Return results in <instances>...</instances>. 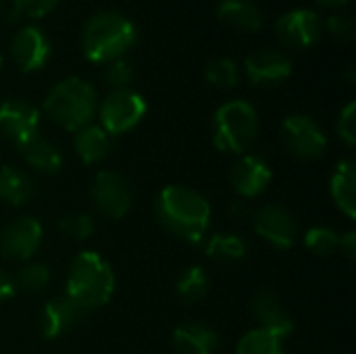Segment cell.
Masks as SVG:
<instances>
[{"mask_svg": "<svg viewBox=\"0 0 356 354\" xmlns=\"http://www.w3.org/2000/svg\"><path fill=\"white\" fill-rule=\"evenodd\" d=\"M90 196L100 215L108 219H121L129 213L134 202V192L129 179L117 171H100L96 173Z\"/></svg>", "mask_w": 356, "mask_h": 354, "instance_id": "7", "label": "cell"}, {"mask_svg": "<svg viewBox=\"0 0 356 354\" xmlns=\"http://www.w3.org/2000/svg\"><path fill=\"white\" fill-rule=\"evenodd\" d=\"M305 244L311 252H315L319 257H330L340 248V234L332 227L317 225V227H311L307 232Z\"/></svg>", "mask_w": 356, "mask_h": 354, "instance_id": "28", "label": "cell"}, {"mask_svg": "<svg viewBox=\"0 0 356 354\" xmlns=\"http://www.w3.org/2000/svg\"><path fill=\"white\" fill-rule=\"evenodd\" d=\"M19 150H21L25 163L44 175H56L63 167L60 150L50 140L42 138L40 134L33 140H29L25 146H21Z\"/></svg>", "mask_w": 356, "mask_h": 354, "instance_id": "21", "label": "cell"}, {"mask_svg": "<svg viewBox=\"0 0 356 354\" xmlns=\"http://www.w3.org/2000/svg\"><path fill=\"white\" fill-rule=\"evenodd\" d=\"M236 354H286L284 353V340H280L277 336L254 328L250 332H246L242 336V340L238 342Z\"/></svg>", "mask_w": 356, "mask_h": 354, "instance_id": "26", "label": "cell"}, {"mask_svg": "<svg viewBox=\"0 0 356 354\" xmlns=\"http://www.w3.org/2000/svg\"><path fill=\"white\" fill-rule=\"evenodd\" d=\"M319 6H338V4H346L348 0H315Z\"/></svg>", "mask_w": 356, "mask_h": 354, "instance_id": "38", "label": "cell"}, {"mask_svg": "<svg viewBox=\"0 0 356 354\" xmlns=\"http://www.w3.org/2000/svg\"><path fill=\"white\" fill-rule=\"evenodd\" d=\"M13 282H15V290L27 292V294H35V292H42L48 286V282H50V269L46 265H40V263L25 265L13 277Z\"/></svg>", "mask_w": 356, "mask_h": 354, "instance_id": "27", "label": "cell"}, {"mask_svg": "<svg viewBox=\"0 0 356 354\" xmlns=\"http://www.w3.org/2000/svg\"><path fill=\"white\" fill-rule=\"evenodd\" d=\"M15 282H13V277L4 271V269H0V303H4V300H8L10 296H15Z\"/></svg>", "mask_w": 356, "mask_h": 354, "instance_id": "35", "label": "cell"}, {"mask_svg": "<svg viewBox=\"0 0 356 354\" xmlns=\"http://www.w3.org/2000/svg\"><path fill=\"white\" fill-rule=\"evenodd\" d=\"M75 152L81 163L86 165H96L106 159L111 152V136L100 127V125H86L79 131H75L73 140Z\"/></svg>", "mask_w": 356, "mask_h": 354, "instance_id": "20", "label": "cell"}, {"mask_svg": "<svg viewBox=\"0 0 356 354\" xmlns=\"http://www.w3.org/2000/svg\"><path fill=\"white\" fill-rule=\"evenodd\" d=\"M282 140L288 152L296 159H319L327 148V138L315 119L309 115H290L282 125Z\"/></svg>", "mask_w": 356, "mask_h": 354, "instance_id": "8", "label": "cell"}, {"mask_svg": "<svg viewBox=\"0 0 356 354\" xmlns=\"http://www.w3.org/2000/svg\"><path fill=\"white\" fill-rule=\"evenodd\" d=\"M250 309L259 321V328L277 336L280 340L288 338L294 332V321H292L290 313L284 309V305L271 290H261L252 298Z\"/></svg>", "mask_w": 356, "mask_h": 354, "instance_id": "16", "label": "cell"}, {"mask_svg": "<svg viewBox=\"0 0 356 354\" xmlns=\"http://www.w3.org/2000/svg\"><path fill=\"white\" fill-rule=\"evenodd\" d=\"M115 292V273L111 265L94 250L79 252L67 275L65 296L83 313L106 305Z\"/></svg>", "mask_w": 356, "mask_h": 354, "instance_id": "2", "label": "cell"}, {"mask_svg": "<svg viewBox=\"0 0 356 354\" xmlns=\"http://www.w3.org/2000/svg\"><path fill=\"white\" fill-rule=\"evenodd\" d=\"M244 67H246L248 79L254 86L282 83L292 73L290 58L286 54L277 52V50H271V48H263V50H257V52L248 54Z\"/></svg>", "mask_w": 356, "mask_h": 354, "instance_id": "15", "label": "cell"}, {"mask_svg": "<svg viewBox=\"0 0 356 354\" xmlns=\"http://www.w3.org/2000/svg\"><path fill=\"white\" fill-rule=\"evenodd\" d=\"M58 232L75 242H83L94 234V219L86 213H71L58 221Z\"/></svg>", "mask_w": 356, "mask_h": 354, "instance_id": "30", "label": "cell"}, {"mask_svg": "<svg viewBox=\"0 0 356 354\" xmlns=\"http://www.w3.org/2000/svg\"><path fill=\"white\" fill-rule=\"evenodd\" d=\"M173 348L177 354H215L219 336L204 323H181L173 330Z\"/></svg>", "mask_w": 356, "mask_h": 354, "instance_id": "18", "label": "cell"}, {"mask_svg": "<svg viewBox=\"0 0 356 354\" xmlns=\"http://www.w3.org/2000/svg\"><path fill=\"white\" fill-rule=\"evenodd\" d=\"M350 261H355V252H356V234L355 232H348L346 236H340V248Z\"/></svg>", "mask_w": 356, "mask_h": 354, "instance_id": "36", "label": "cell"}, {"mask_svg": "<svg viewBox=\"0 0 356 354\" xmlns=\"http://www.w3.org/2000/svg\"><path fill=\"white\" fill-rule=\"evenodd\" d=\"M217 17L242 31H259L263 25V15L252 0H219Z\"/></svg>", "mask_w": 356, "mask_h": 354, "instance_id": "22", "label": "cell"}, {"mask_svg": "<svg viewBox=\"0 0 356 354\" xmlns=\"http://www.w3.org/2000/svg\"><path fill=\"white\" fill-rule=\"evenodd\" d=\"M10 56L21 71L25 73L38 71L46 65L50 56V42L38 27L33 25L21 27L13 38Z\"/></svg>", "mask_w": 356, "mask_h": 354, "instance_id": "13", "label": "cell"}, {"mask_svg": "<svg viewBox=\"0 0 356 354\" xmlns=\"http://www.w3.org/2000/svg\"><path fill=\"white\" fill-rule=\"evenodd\" d=\"M98 106L96 90L79 77H67L50 88L44 98V113L63 129L79 131L90 125Z\"/></svg>", "mask_w": 356, "mask_h": 354, "instance_id": "4", "label": "cell"}, {"mask_svg": "<svg viewBox=\"0 0 356 354\" xmlns=\"http://www.w3.org/2000/svg\"><path fill=\"white\" fill-rule=\"evenodd\" d=\"M33 196V179L10 165L0 167V198L13 207L25 204Z\"/></svg>", "mask_w": 356, "mask_h": 354, "instance_id": "23", "label": "cell"}, {"mask_svg": "<svg viewBox=\"0 0 356 354\" xmlns=\"http://www.w3.org/2000/svg\"><path fill=\"white\" fill-rule=\"evenodd\" d=\"M338 136L344 140V144L348 148H353L356 144V104L348 102L344 106V111L340 113L338 119Z\"/></svg>", "mask_w": 356, "mask_h": 354, "instance_id": "34", "label": "cell"}, {"mask_svg": "<svg viewBox=\"0 0 356 354\" xmlns=\"http://www.w3.org/2000/svg\"><path fill=\"white\" fill-rule=\"evenodd\" d=\"M327 29L334 38H338L340 42H353L356 35V23L350 15L344 13H336L327 19Z\"/></svg>", "mask_w": 356, "mask_h": 354, "instance_id": "33", "label": "cell"}, {"mask_svg": "<svg viewBox=\"0 0 356 354\" xmlns=\"http://www.w3.org/2000/svg\"><path fill=\"white\" fill-rule=\"evenodd\" d=\"M175 292L177 296L184 300V303H198L207 296L209 292V275L202 267L194 265V267H188L179 273L177 282H175Z\"/></svg>", "mask_w": 356, "mask_h": 354, "instance_id": "25", "label": "cell"}, {"mask_svg": "<svg viewBox=\"0 0 356 354\" xmlns=\"http://www.w3.org/2000/svg\"><path fill=\"white\" fill-rule=\"evenodd\" d=\"M42 225L33 217L13 219L0 236V252L10 261H29L42 244Z\"/></svg>", "mask_w": 356, "mask_h": 354, "instance_id": "11", "label": "cell"}, {"mask_svg": "<svg viewBox=\"0 0 356 354\" xmlns=\"http://www.w3.org/2000/svg\"><path fill=\"white\" fill-rule=\"evenodd\" d=\"M104 79H106V83L113 90H125L131 83V79H134V65L127 58L121 56V58L108 63Z\"/></svg>", "mask_w": 356, "mask_h": 354, "instance_id": "31", "label": "cell"}, {"mask_svg": "<svg viewBox=\"0 0 356 354\" xmlns=\"http://www.w3.org/2000/svg\"><path fill=\"white\" fill-rule=\"evenodd\" d=\"M0 69H2V56H0Z\"/></svg>", "mask_w": 356, "mask_h": 354, "instance_id": "40", "label": "cell"}, {"mask_svg": "<svg viewBox=\"0 0 356 354\" xmlns=\"http://www.w3.org/2000/svg\"><path fill=\"white\" fill-rule=\"evenodd\" d=\"M159 223L175 238L200 244L211 225L209 200L186 186H165L154 202Z\"/></svg>", "mask_w": 356, "mask_h": 354, "instance_id": "1", "label": "cell"}, {"mask_svg": "<svg viewBox=\"0 0 356 354\" xmlns=\"http://www.w3.org/2000/svg\"><path fill=\"white\" fill-rule=\"evenodd\" d=\"M136 25L119 13H98L83 25L81 50L92 63H113L136 44Z\"/></svg>", "mask_w": 356, "mask_h": 354, "instance_id": "3", "label": "cell"}, {"mask_svg": "<svg viewBox=\"0 0 356 354\" xmlns=\"http://www.w3.org/2000/svg\"><path fill=\"white\" fill-rule=\"evenodd\" d=\"M146 100L125 88V90H113L100 104L98 113H100V127L108 134V136H119L125 134L129 129H134L146 115Z\"/></svg>", "mask_w": 356, "mask_h": 354, "instance_id": "6", "label": "cell"}, {"mask_svg": "<svg viewBox=\"0 0 356 354\" xmlns=\"http://www.w3.org/2000/svg\"><path fill=\"white\" fill-rule=\"evenodd\" d=\"M275 31L284 44L292 48H309L321 38V21L313 10L294 8L280 17Z\"/></svg>", "mask_w": 356, "mask_h": 354, "instance_id": "12", "label": "cell"}, {"mask_svg": "<svg viewBox=\"0 0 356 354\" xmlns=\"http://www.w3.org/2000/svg\"><path fill=\"white\" fill-rule=\"evenodd\" d=\"M83 311L71 303L65 294L48 300L40 311V332L46 340L63 338L71 328L77 325Z\"/></svg>", "mask_w": 356, "mask_h": 354, "instance_id": "17", "label": "cell"}, {"mask_svg": "<svg viewBox=\"0 0 356 354\" xmlns=\"http://www.w3.org/2000/svg\"><path fill=\"white\" fill-rule=\"evenodd\" d=\"M330 192L338 209L355 219L356 215V163L355 159H344L338 163L332 182H330Z\"/></svg>", "mask_w": 356, "mask_h": 354, "instance_id": "19", "label": "cell"}, {"mask_svg": "<svg viewBox=\"0 0 356 354\" xmlns=\"http://www.w3.org/2000/svg\"><path fill=\"white\" fill-rule=\"evenodd\" d=\"M259 134V115L246 100H229L213 117V142L223 152L248 150Z\"/></svg>", "mask_w": 356, "mask_h": 354, "instance_id": "5", "label": "cell"}, {"mask_svg": "<svg viewBox=\"0 0 356 354\" xmlns=\"http://www.w3.org/2000/svg\"><path fill=\"white\" fill-rule=\"evenodd\" d=\"M40 113L38 108L21 98H10L0 104V134L6 136L17 148L25 146L38 136Z\"/></svg>", "mask_w": 356, "mask_h": 354, "instance_id": "10", "label": "cell"}, {"mask_svg": "<svg viewBox=\"0 0 356 354\" xmlns=\"http://www.w3.org/2000/svg\"><path fill=\"white\" fill-rule=\"evenodd\" d=\"M254 232L275 248H292L298 238V223L294 215L282 204H265L252 215Z\"/></svg>", "mask_w": 356, "mask_h": 354, "instance_id": "9", "label": "cell"}, {"mask_svg": "<svg viewBox=\"0 0 356 354\" xmlns=\"http://www.w3.org/2000/svg\"><path fill=\"white\" fill-rule=\"evenodd\" d=\"M229 215L236 217V219H244V217L250 215V211H248L246 202H238V200H236V202L229 204Z\"/></svg>", "mask_w": 356, "mask_h": 354, "instance_id": "37", "label": "cell"}, {"mask_svg": "<svg viewBox=\"0 0 356 354\" xmlns=\"http://www.w3.org/2000/svg\"><path fill=\"white\" fill-rule=\"evenodd\" d=\"M56 4L58 0H13V13L40 19V17H46Z\"/></svg>", "mask_w": 356, "mask_h": 354, "instance_id": "32", "label": "cell"}, {"mask_svg": "<svg viewBox=\"0 0 356 354\" xmlns=\"http://www.w3.org/2000/svg\"><path fill=\"white\" fill-rule=\"evenodd\" d=\"M271 177H273V173H271L269 163L257 154L242 156L232 169V186L242 198L261 196L267 190Z\"/></svg>", "mask_w": 356, "mask_h": 354, "instance_id": "14", "label": "cell"}, {"mask_svg": "<svg viewBox=\"0 0 356 354\" xmlns=\"http://www.w3.org/2000/svg\"><path fill=\"white\" fill-rule=\"evenodd\" d=\"M204 77L217 88H234L238 83V67L232 58L219 56L209 61V65L204 67Z\"/></svg>", "mask_w": 356, "mask_h": 354, "instance_id": "29", "label": "cell"}, {"mask_svg": "<svg viewBox=\"0 0 356 354\" xmlns=\"http://www.w3.org/2000/svg\"><path fill=\"white\" fill-rule=\"evenodd\" d=\"M207 255L219 263H238L246 259L248 244L238 234H215L207 242Z\"/></svg>", "mask_w": 356, "mask_h": 354, "instance_id": "24", "label": "cell"}, {"mask_svg": "<svg viewBox=\"0 0 356 354\" xmlns=\"http://www.w3.org/2000/svg\"><path fill=\"white\" fill-rule=\"evenodd\" d=\"M2 4H4V0H0V10H2Z\"/></svg>", "mask_w": 356, "mask_h": 354, "instance_id": "39", "label": "cell"}]
</instances>
